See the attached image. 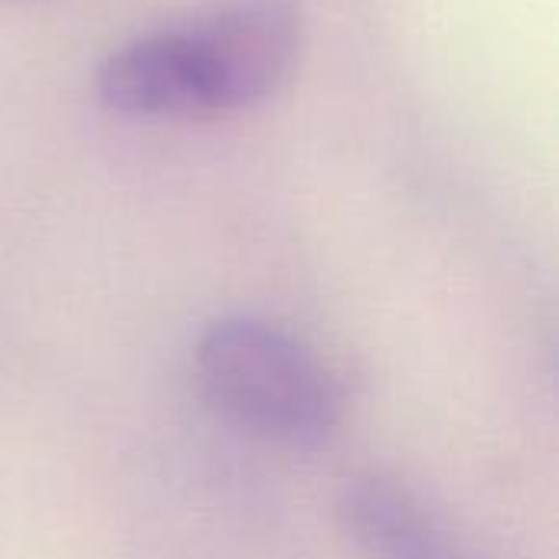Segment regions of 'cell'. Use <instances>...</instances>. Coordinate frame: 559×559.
Instances as JSON below:
<instances>
[{"label":"cell","instance_id":"cell-1","mask_svg":"<svg viewBox=\"0 0 559 559\" xmlns=\"http://www.w3.org/2000/svg\"><path fill=\"white\" fill-rule=\"evenodd\" d=\"M197 377L233 426L275 445H321L341 416L334 380L318 357L269 321H216L200 337Z\"/></svg>","mask_w":559,"mask_h":559},{"label":"cell","instance_id":"cell-2","mask_svg":"<svg viewBox=\"0 0 559 559\" xmlns=\"http://www.w3.org/2000/svg\"><path fill=\"white\" fill-rule=\"evenodd\" d=\"M219 118L275 95L295 72L305 43L301 0H229L190 23Z\"/></svg>","mask_w":559,"mask_h":559},{"label":"cell","instance_id":"cell-3","mask_svg":"<svg viewBox=\"0 0 559 559\" xmlns=\"http://www.w3.org/2000/svg\"><path fill=\"white\" fill-rule=\"evenodd\" d=\"M95 85L102 105L128 118H219L213 79L190 26L121 46L105 59Z\"/></svg>","mask_w":559,"mask_h":559},{"label":"cell","instance_id":"cell-4","mask_svg":"<svg viewBox=\"0 0 559 559\" xmlns=\"http://www.w3.org/2000/svg\"><path fill=\"white\" fill-rule=\"evenodd\" d=\"M341 521L370 559H462L449 527L393 478L350 485L341 501Z\"/></svg>","mask_w":559,"mask_h":559}]
</instances>
